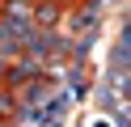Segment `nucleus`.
<instances>
[{
	"label": "nucleus",
	"mask_w": 131,
	"mask_h": 127,
	"mask_svg": "<svg viewBox=\"0 0 131 127\" xmlns=\"http://www.w3.org/2000/svg\"><path fill=\"white\" fill-rule=\"evenodd\" d=\"M0 114H13V93H9V89L0 93Z\"/></svg>",
	"instance_id": "obj_1"
},
{
	"label": "nucleus",
	"mask_w": 131,
	"mask_h": 127,
	"mask_svg": "<svg viewBox=\"0 0 131 127\" xmlns=\"http://www.w3.org/2000/svg\"><path fill=\"white\" fill-rule=\"evenodd\" d=\"M89 127H114V119H93Z\"/></svg>",
	"instance_id": "obj_2"
}]
</instances>
